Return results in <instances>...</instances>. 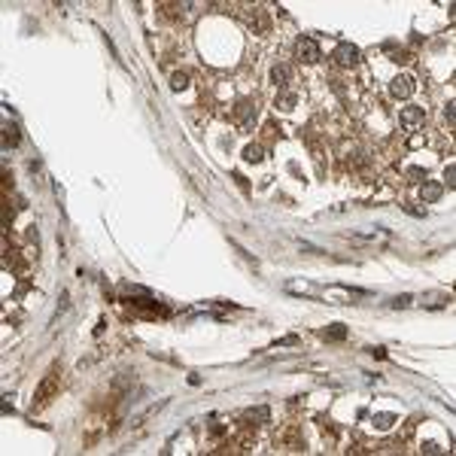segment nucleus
Returning <instances> with one entry per match:
<instances>
[{"label": "nucleus", "mask_w": 456, "mask_h": 456, "mask_svg": "<svg viewBox=\"0 0 456 456\" xmlns=\"http://www.w3.org/2000/svg\"><path fill=\"white\" fill-rule=\"evenodd\" d=\"M58 380H61V368L55 365V368H52V371L46 374V380L40 383V390H37V395H33V411H40V408L46 405V401H49V395H52V392L58 390Z\"/></svg>", "instance_id": "f257e3e1"}, {"label": "nucleus", "mask_w": 456, "mask_h": 456, "mask_svg": "<svg viewBox=\"0 0 456 456\" xmlns=\"http://www.w3.org/2000/svg\"><path fill=\"white\" fill-rule=\"evenodd\" d=\"M295 55H298V61H304V64H317V61H320V46H317V40L301 37V40L295 43Z\"/></svg>", "instance_id": "f03ea898"}, {"label": "nucleus", "mask_w": 456, "mask_h": 456, "mask_svg": "<svg viewBox=\"0 0 456 456\" xmlns=\"http://www.w3.org/2000/svg\"><path fill=\"white\" fill-rule=\"evenodd\" d=\"M331 58H335L341 67H356V64L362 61V52H359L353 43H341V46L335 49V55H331Z\"/></svg>", "instance_id": "7ed1b4c3"}, {"label": "nucleus", "mask_w": 456, "mask_h": 456, "mask_svg": "<svg viewBox=\"0 0 456 456\" xmlns=\"http://www.w3.org/2000/svg\"><path fill=\"white\" fill-rule=\"evenodd\" d=\"M414 89H417V85H414L411 76H395V79L390 82V95L398 98V100H408V98L414 95Z\"/></svg>", "instance_id": "20e7f679"}, {"label": "nucleus", "mask_w": 456, "mask_h": 456, "mask_svg": "<svg viewBox=\"0 0 456 456\" xmlns=\"http://www.w3.org/2000/svg\"><path fill=\"white\" fill-rule=\"evenodd\" d=\"M398 122H401L405 131H417L420 125H423V110H420V107H405L398 113Z\"/></svg>", "instance_id": "39448f33"}, {"label": "nucleus", "mask_w": 456, "mask_h": 456, "mask_svg": "<svg viewBox=\"0 0 456 456\" xmlns=\"http://www.w3.org/2000/svg\"><path fill=\"white\" fill-rule=\"evenodd\" d=\"M234 116H237V122H240L243 128H250L253 122H256V107H253L250 100H240V103H237V110H234Z\"/></svg>", "instance_id": "423d86ee"}, {"label": "nucleus", "mask_w": 456, "mask_h": 456, "mask_svg": "<svg viewBox=\"0 0 456 456\" xmlns=\"http://www.w3.org/2000/svg\"><path fill=\"white\" fill-rule=\"evenodd\" d=\"M441 195H444L441 183H423V186H420V198H423V204H435Z\"/></svg>", "instance_id": "0eeeda50"}, {"label": "nucleus", "mask_w": 456, "mask_h": 456, "mask_svg": "<svg viewBox=\"0 0 456 456\" xmlns=\"http://www.w3.org/2000/svg\"><path fill=\"white\" fill-rule=\"evenodd\" d=\"M271 79H274V85H283L292 79V70H289V64H274V70H271Z\"/></svg>", "instance_id": "6e6552de"}, {"label": "nucleus", "mask_w": 456, "mask_h": 456, "mask_svg": "<svg viewBox=\"0 0 456 456\" xmlns=\"http://www.w3.org/2000/svg\"><path fill=\"white\" fill-rule=\"evenodd\" d=\"M19 140H22V137H19V128H15V125H6V128H3V146H6V149H9V146H19Z\"/></svg>", "instance_id": "1a4fd4ad"}, {"label": "nucleus", "mask_w": 456, "mask_h": 456, "mask_svg": "<svg viewBox=\"0 0 456 456\" xmlns=\"http://www.w3.org/2000/svg\"><path fill=\"white\" fill-rule=\"evenodd\" d=\"M323 338H326V341H344V338H347V326H331V328H326Z\"/></svg>", "instance_id": "9d476101"}, {"label": "nucleus", "mask_w": 456, "mask_h": 456, "mask_svg": "<svg viewBox=\"0 0 456 456\" xmlns=\"http://www.w3.org/2000/svg\"><path fill=\"white\" fill-rule=\"evenodd\" d=\"M243 159H247V162H261V159H265V149H261V146H247V149H243Z\"/></svg>", "instance_id": "9b49d317"}, {"label": "nucleus", "mask_w": 456, "mask_h": 456, "mask_svg": "<svg viewBox=\"0 0 456 456\" xmlns=\"http://www.w3.org/2000/svg\"><path fill=\"white\" fill-rule=\"evenodd\" d=\"M392 423H395L392 414H374V426H377V429H390Z\"/></svg>", "instance_id": "f8f14e48"}, {"label": "nucleus", "mask_w": 456, "mask_h": 456, "mask_svg": "<svg viewBox=\"0 0 456 456\" xmlns=\"http://www.w3.org/2000/svg\"><path fill=\"white\" fill-rule=\"evenodd\" d=\"M186 85H189V76H186V73H173V76H170V89H173V92L186 89Z\"/></svg>", "instance_id": "ddd939ff"}, {"label": "nucleus", "mask_w": 456, "mask_h": 456, "mask_svg": "<svg viewBox=\"0 0 456 456\" xmlns=\"http://www.w3.org/2000/svg\"><path fill=\"white\" fill-rule=\"evenodd\" d=\"M247 417H250V420H261V423H268V417H271V414H268V408H256V411H250Z\"/></svg>", "instance_id": "4468645a"}, {"label": "nucleus", "mask_w": 456, "mask_h": 456, "mask_svg": "<svg viewBox=\"0 0 456 456\" xmlns=\"http://www.w3.org/2000/svg\"><path fill=\"white\" fill-rule=\"evenodd\" d=\"M444 180H447V189H453V186H456V164H447Z\"/></svg>", "instance_id": "2eb2a0df"}, {"label": "nucleus", "mask_w": 456, "mask_h": 456, "mask_svg": "<svg viewBox=\"0 0 456 456\" xmlns=\"http://www.w3.org/2000/svg\"><path fill=\"white\" fill-rule=\"evenodd\" d=\"M411 301H414L411 295H398V298H392V307H408Z\"/></svg>", "instance_id": "dca6fc26"}, {"label": "nucleus", "mask_w": 456, "mask_h": 456, "mask_svg": "<svg viewBox=\"0 0 456 456\" xmlns=\"http://www.w3.org/2000/svg\"><path fill=\"white\" fill-rule=\"evenodd\" d=\"M295 100H298L295 95H286L283 100H280V107H283V110H292V107H295Z\"/></svg>", "instance_id": "f3484780"}, {"label": "nucleus", "mask_w": 456, "mask_h": 456, "mask_svg": "<svg viewBox=\"0 0 456 456\" xmlns=\"http://www.w3.org/2000/svg\"><path fill=\"white\" fill-rule=\"evenodd\" d=\"M453 107H456V103H453V100H447V107H444V119L450 122V125H453Z\"/></svg>", "instance_id": "a211bd4d"}, {"label": "nucleus", "mask_w": 456, "mask_h": 456, "mask_svg": "<svg viewBox=\"0 0 456 456\" xmlns=\"http://www.w3.org/2000/svg\"><path fill=\"white\" fill-rule=\"evenodd\" d=\"M371 356H377V359H387V350H383V347H371Z\"/></svg>", "instance_id": "6ab92c4d"}, {"label": "nucleus", "mask_w": 456, "mask_h": 456, "mask_svg": "<svg viewBox=\"0 0 456 456\" xmlns=\"http://www.w3.org/2000/svg\"><path fill=\"white\" fill-rule=\"evenodd\" d=\"M423 450H426V453H441V447L432 444V441H429V444H423Z\"/></svg>", "instance_id": "aec40b11"}]
</instances>
